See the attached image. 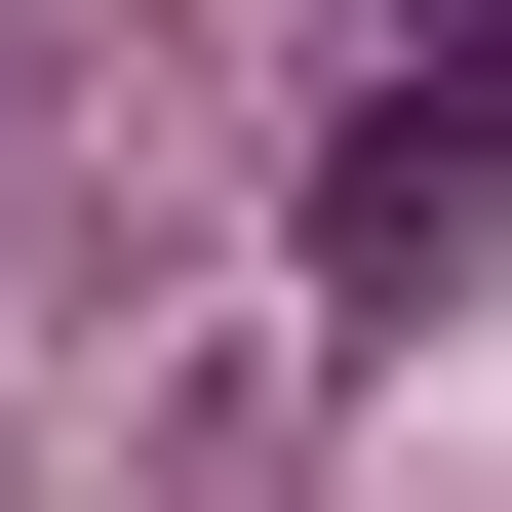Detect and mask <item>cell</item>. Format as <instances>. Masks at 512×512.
Listing matches in <instances>:
<instances>
[{"label": "cell", "mask_w": 512, "mask_h": 512, "mask_svg": "<svg viewBox=\"0 0 512 512\" xmlns=\"http://www.w3.org/2000/svg\"><path fill=\"white\" fill-rule=\"evenodd\" d=\"M473 197H512V79H355V119H316V276L394 316V276H434Z\"/></svg>", "instance_id": "cell-1"}, {"label": "cell", "mask_w": 512, "mask_h": 512, "mask_svg": "<svg viewBox=\"0 0 512 512\" xmlns=\"http://www.w3.org/2000/svg\"><path fill=\"white\" fill-rule=\"evenodd\" d=\"M394 79H512V0H394Z\"/></svg>", "instance_id": "cell-2"}]
</instances>
